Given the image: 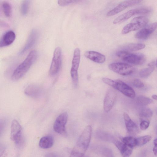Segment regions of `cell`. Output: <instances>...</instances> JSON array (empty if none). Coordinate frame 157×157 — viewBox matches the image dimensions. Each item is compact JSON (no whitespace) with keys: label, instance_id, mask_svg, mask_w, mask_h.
<instances>
[{"label":"cell","instance_id":"obj_1","mask_svg":"<svg viewBox=\"0 0 157 157\" xmlns=\"http://www.w3.org/2000/svg\"><path fill=\"white\" fill-rule=\"evenodd\" d=\"M92 132L91 125L84 129L73 148L69 157H83L89 145Z\"/></svg>","mask_w":157,"mask_h":157},{"label":"cell","instance_id":"obj_2","mask_svg":"<svg viewBox=\"0 0 157 157\" xmlns=\"http://www.w3.org/2000/svg\"><path fill=\"white\" fill-rule=\"evenodd\" d=\"M38 53L35 50L31 51L25 60L16 68L12 75V80L17 81L28 71L37 58Z\"/></svg>","mask_w":157,"mask_h":157},{"label":"cell","instance_id":"obj_3","mask_svg":"<svg viewBox=\"0 0 157 157\" xmlns=\"http://www.w3.org/2000/svg\"><path fill=\"white\" fill-rule=\"evenodd\" d=\"M116 55L124 62L134 65H142L146 60L145 57L143 54L131 53L123 50L117 52Z\"/></svg>","mask_w":157,"mask_h":157},{"label":"cell","instance_id":"obj_4","mask_svg":"<svg viewBox=\"0 0 157 157\" xmlns=\"http://www.w3.org/2000/svg\"><path fill=\"white\" fill-rule=\"evenodd\" d=\"M148 21V19L144 16L135 17L132 19L130 23L123 28L121 33L122 34H125L131 31L139 29L146 26Z\"/></svg>","mask_w":157,"mask_h":157},{"label":"cell","instance_id":"obj_5","mask_svg":"<svg viewBox=\"0 0 157 157\" xmlns=\"http://www.w3.org/2000/svg\"><path fill=\"white\" fill-rule=\"evenodd\" d=\"M111 70L120 75L125 76L133 73L135 68L132 65L125 63L116 62L110 64L108 66Z\"/></svg>","mask_w":157,"mask_h":157},{"label":"cell","instance_id":"obj_6","mask_svg":"<svg viewBox=\"0 0 157 157\" xmlns=\"http://www.w3.org/2000/svg\"><path fill=\"white\" fill-rule=\"evenodd\" d=\"M80 59V51L78 48L74 50L72 62V66L71 70V75L73 83L76 86L78 82V70Z\"/></svg>","mask_w":157,"mask_h":157},{"label":"cell","instance_id":"obj_7","mask_svg":"<svg viewBox=\"0 0 157 157\" xmlns=\"http://www.w3.org/2000/svg\"><path fill=\"white\" fill-rule=\"evenodd\" d=\"M61 61V50L60 47H57L54 51L49 69V73L51 75H54L58 73L60 69Z\"/></svg>","mask_w":157,"mask_h":157},{"label":"cell","instance_id":"obj_8","mask_svg":"<svg viewBox=\"0 0 157 157\" xmlns=\"http://www.w3.org/2000/svg\"><path fill=\"white\" fill-rule=\"evenodd\" d=\"M112 87L128 98L133 99L136 96V93L134 90L121 80H114Z\"/></svg>","mask_w":157,"mask_h":157},{"label":"cell","instance_id":"obj_9","mask_svg":"<svg viewBox=\"0 0 157 157\" xmlns=\"http://www.w3.org/2000/svg\"><path fill=\"white\" fill-rule=\"evenodd\" d=\"M149 12V10L144 8L131 10L118 17L114 19L113 23L114 24H119L126 21L135 15L146 14Z\"/></svg>","mask_w":157,"mask_h":157},{"label":"cell","instance_id":"obj_10","mask_svg":"<svg viewBox=\"0 0 157 157\" xmlns=\"http://www.w3.org/2000/svg\"><path fill=\"white\" fill-rule=\"evenodd\" d=\"M67 118L68 114L66 112L62 113L57 117L53 125V128L55 132L61 134L65 133V125Z\"/></svg>","mask_w":157,"mask_h":157},{"label":"cell","instance_id":"obj_11","mask_svg":"<svg viewBox=\"0 0 157 157\" xmlns=\"http://www.w3.org/2000/svg\"><path fill=\"white\" fill-rule=\"evenodd\" d=\"M117 93L114 90L110 89L106 93L103 102V108L106 112L109 111L113 107L116 98Z\"/></svg>","mask_w":157,"mask_h":157},{"label":"cell","instance_id":"obj_12","mask_svg":"<svg viewBox=\"0 0 157 157\" xmlns=\"http://www.w3.org/2000/svg\"><path fill=\"white\" fill-rule=\"evenodd\" d=\"M141 0H126L121 2L114 9L108 12L106 14L108 17L114 15L126 8L131 6L138 4L140 3Z\"/></svg>","mask_w":157,"mask_h":157},{"label":"cell","instance_id":"obj_13","mask_svg":"<svg viewBox=\"0 0 157 157\" xmlns=\"http://www.w3.org/2000/svg\"><path fill=\"white\" fill-rule=\"evenodd\" d=\"M157 25L156 22L146 25L136 33L135 37L141 40L147 39L155 30Z\"/></svg>","mask_w":157,"mask_h":157},{"label":"cell","instance_id":"obj_14","mask_svg":"<svg viewBox=\"0 0 157 157\" xmlns=\"http://www.w3.org/2000/svg\"><path fill=\"white\" fill-rule=\"evenodd\" d=\"M123 116L128 133L131 135H135L138 133L139 130L136 124L131 120L127 113H124Z\"/></svg>","mask_w":157,"mask_h":157},{"label":"cell","instance_id":"obj_15","mask_svg":"<svg viewBox=\"0 0 157 157\" xmlns=\"http://www.w3.org/2000/svg\"><path fill=\"white\" fill-rule=\"evenodd\" d=\"M84 55L87 58L96 63H103L105 60V55L96 51H87L84 53Z\"/></svg>","mask_w":157,"mask_h":157},{"label":"cell","instance_id":"obj_16","mask_svg":"<svg viewBox=\"0 0 157 157\" xmlns=\"http://www.w3.org/2000/svg\"><path fill=\"white\" fill-rule=\"evenodd\" d=\"M38 36V31L33 29L29 34L26 43L21 52L22 54L31 48L36 43Z\"/></svg>","mask_w":157,"mask_h":157},{"label":"cell","instance_id":"obj_17","mask_svg":"<svg viewBox=\"0 0 157 157\" xmlns=\"http://www.w3.org/2000/svg\"><path fill=\"white\" fill-rule=\"evenodd\" d=\"M16 36L14 33L12 31L6 33L0 39V47L8 46L14 40Z\"/></svg>","mask_w":157,"mask_h":157},{"label":"cell","instance_id":"obj_18","mask_svg":"<svg viewBox=\"0 0 157 157\" xmlns=\"http://www.w3.org/2000/svg\"><path fill=\"white\" fill-rule=\"evenodd\" d=\"M22 128L19 122L14 120L12 122L11 127L10 139L13 141L17 137L22 135Z\"/></svg>","mask_w":157,"mask_h":157},{"label":"cell","instance_id":"obj_19","mask_svg":"<svg viewBox=\"0 0 157 157\" xmlns=\"http://www.w3.org/2000/svg\"><path fill=\"white\" fill-rule=\"evenodd\" d=\"M114 144L120 151L122 157L130 156L132 153L133 148L118 140Z\"/></svg>","mask_w":157,"mask_h":157},{"label":"cell","instance_id":"obj_20","mask_svg":"<svg viewBox=\"0 0 157 157\" xmlns=\"http://www.w3.org/2000/svg\"><path fill=\"white\" fill-rule=\"evenodd\" d=\"M25 92L27 95L33 98L38 97L40 94V88L35 85H30L25 88Z\"/></svg>","mask_w":157,"mask_h":157},{"label":"cell","instance_id":"obj_21","mask_svg":"<svg viewBox=\"0 0 157 157\" xmlns=\"http://www.w3.org/2000/svg\"><path fill=\"white\" fill-rule=\"evenodd\" d=\"M53 138L52 136H46L42 137L39 141L40 147L43 149H47L51 147L53 145Z\"/></svg>","mask_w":157,"mask_h":157},{"label":"cell","instance_id":"obj_22","mask_svg":"<svg viewBox=\"0 0 157 157\" xmlns=\"http://www.w3.org/2000/svg\"><path fill=\"white\" fill-rule=\"evenodd\" d=\"M95 150L96 152L103 157H114L112 151L105 146H98L96 147Z\"/></svg>","mask_w":157,"mask_h":157},{"label":"cell","instance_id":"obj_23","mask_svg":"<svg viewBox=\"0 0 157 157\" xmlns=\"http://www.w3.org/2000/svg\"><path fill=\"white\" fill-rule=\"evenodd\" d=\"M145 46V45L142 43H131L123 47L122 50L127 51H137L143 49Z\"/></svg>","mask_w":157,"mask_h":157},{"label":"cell","instance_id":"obj_24","mask_svg":"<svg viewBox=\"0 0 157 157\" xmlns=\"http://www.w3.org/2000/svg\"><path fill=\"white\" fill-rule=\"evenodd\" d=\"M121 140L124 144L132 148L136 146V138L133 137H125L123 138Z\"/></svg>","mask_w":157,"mask_h":157},{"label":"cell","instance_id":"obj_25","mask_svg":"<svg viewBox=\"0 0 157 157\" xmlns=\"http://www.w3.org/2000/svg\"><path fill=\"white\" fill-rule=\"evenodd\" d=\"M151 138V136L149 135H145L136 138V146H141L145 145L150 141Z\"/></svg>","mask_w":157,"mask_h":157},{"label":"cell","instance_id":"obj_26","mask_svg":"<svg viewBox=\"0 0 157 157\" xmlns=\"http://www.w3.org/2000/svg\"><path fill=\"white\" fill-rule=\"evenodd\" d=\"M155 69L154 67H149L141 70L140 72V76L142 78H146L149 76L154 71Z\"/></svg>","mask_w":157,"mask_h":157},{"label":"cell","instance_id":"obj_27","mask_svg":"<svg viewBox=\"0 0 157 157\" xmlns=\"http://www.w3.org/2000/svg\"><path fill=\"white\" fill-rule=\"evenodd\" d=\"M2 7L5 15L7 17H10L11 14L12 8L10 3L5 2L2 3Z\"/></svg>","mask_w":157,"mask_h":157},{"label":"cell","instance_id":"obj_28","mask_svg":"<svg viewBox=\"0 0 157 157\" xmlns=\"http://www.w3.org/2000/svg\"><path fill=\"white\" fill-rule=\"evenodd\" d=\"M137 102L143 105L150 104L152 102V100L151 99L143 96H140L137 98Z\"/></svg>","mask_w":157,"mask_h":157},{"label":"cell","instance_id":"obj_29","mask_svg":"<svg viewBox=\"0 0 157 157\" xmlns=\"http://www.w3.org/2000/svg\"><path fill=\"white\" fill-rule=\"evenodd\" d=\"M152 112L150 109L144 108L141 111L140 116L143 118H149L152 117Z\"/></svg>","mask_w":157,"mask_h":157},{"label":"cell","instance_id":"obj_30","mask_svg":"<svg viewBox=\"0 0 157 157\" xmlns=\"http://www.w3.org/2000/svg\"><path fill=\"white\" fill-rule=\"evenodd\" d=\"M98 137L103 140L110 141L113 142L115 140L114 138L109 135L103 132H100L98 134Z\"/></svg>","mask_w":157,"mask_h":157},{"label":"cell","instance_id":"obj_31","mask_svg":"<svg viewBox=\"0 0 157 157\" xmlns=\"http://www.w3.org/2000/svg\"><path fill=\"white\" fill-rule=\"evenodd\" d=\"M29 2L28 0L24 1L21 6V12L23 15H26L28 12Z\"/></svg>","mask_w":157,"mask_h":157},{"label":"cell","instance_id":"obj_32","mask_svg":"<svg viewBox=\"0 0 157 157\" xmlns=\"http://www.w3.org/2000/svg\"><path fill=\"white\" fill-rule=\"evenodd\" d=\"M78 2L77 0H58V4L60 6H63Z\"/></svg>","mask_w":157,"mask_h":157},{"label":"cell","instance_id":"obj_33","mask_svg":"<svg viewBox=\"0 0 157 157\" xmlns=\"http://www.w3.org/2000/svg\"><path fill=\"white\" fill-rule=\"evenodd\" d=\"M132 84L134 86L139 88H142L144 86L143 83L138 79H134L132 81Z\"/></svg>","mask_w":157,"mask_h":157},{"label":"cell","instance_id":"obj_34","mask_svg":"<svg viewBox=\"0 0 157 157\" xmlns=\"http://www.w3.org/2000/svg\"><path fill=\"white\" fill-rule=\"evenodd\" d=\"M149 122L146 120H142L140 122V127L142 130H145L147 129L149 126Z\"/></svg>","mask_w":157,"mask_h":157},{"label":"cell","instance_id":"obj_35","mask_svg":"<svg viewBox=\"0 0 157 157\" xmlns=\"http://www.w3.org/2000/svg\"><path fill=\"white\" fill-rule=\"evenodd\" d=\"M5 128V123L3 121H0V137L2 135Z\"/></svg>","mask_w":157,"mask_h":157},{"label":"cell","instance_id":"obj_36","mask_svg":"<svg viewBox=\"0 0 157 157\" xmlns=\"http://www.w3.org/2000/svg\"><path fill=\"white\" fill-rule=\"evenodd\" d=\"M45 157H57V155L54 153H50L46 154L45 155Z\"/></svg>","mask_w":157,"mask_h":157},{"label":"cell","instance_id":"obj_37","mask_svg":"<svg viewBox=\"0 0 157 157\" xmlns=\"http://www.w3.org/2000/svg\"><path fill=\"white\" fill-rule=\"evenodd\" d=\"M154 147L153 148V151L154 155L157 156V145H154Z\"/></svg>","mask_w":157,"mask_h":157},{"label":"cell","instance_id":"obj_38","mask_svg":"<svg viewBox=\"0 0 157 157\" xmlns=\"http://www.w3.org/2000/svg\"><path fill=\"white\" fill-rule=\"evenodd\" d=\"M156 65V62L155 61H152L148 65L149 67H154L155 65Z\"/></svg>","mask_w":157,"mask_h":157},{"label":"cell","instance_id":"obj_39","mask_svg":"<svg viewBox=\"0 0 157 157\" xmlns=\"http://www.w3.org/2000/svg\"><path fill=\"white\" fill-rule=\"evenodd\" d=\"M7 25L6 22L0 20V26H7Z\"/></svg>","mask_w":157,"mask_h":157},{"label":"cell","instance_id":"obj_40","mask_svg":"<svg viewBox=\"0 0 157 157\" xmlns=\"http://www.w3.org/2000/svg\"><path fill=\"white\" fill-rule=\"evenodd\" d=\"M152 98H153V99H154L155 100H157V96L156 95H155V94L153 95H152Z\"/></svg>","mask_w":157,"mask_h":157},{"label":"cell","instance_id":"obj_41","mask_svg":"<svg viewBox=\"0 0 157 157\" xmlns=\"http://www.w3.org/2000/svg\"><path fill=\"white\" fill-rule=\"evenodd\" d=\"M4 152H5V151H3L2 152L0 153V157H2V155L3 154Z\"/></svg>","mask_w":157,"mask_h":157},{"label":"cell","instance_id":"obj_42","mask_svg":"<svg viewBox=\"0 0 157 157\" xmlns=\"http://www.w3.org/2000/svg\"><path fill=\"white\" fill-rule=\"evenodd\" d=\"M15 157H20L19 155L17 154Z\"/></svg>","mask_w":157,"mask_h":157}]
</instances>
